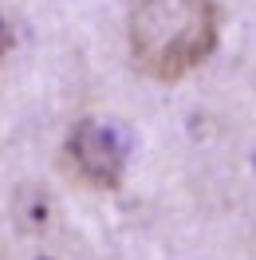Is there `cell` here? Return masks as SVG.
<instances>
[{"mask_svg": "<svg viewBox=\"0 0 256 260\" xmlns=\"http://www.w3.org/2000/svg\"><path fill=\"white\" fill-rule=\"evenodd\" d=\"M130 59L158 83H181L217 51L221 8L213 0H134L126 20Z\"/></svg>", "mask_w": 256, "mask_h": 260, "instance_id": "6da1fadb", "label": "cell"}, {"mask_svg": "<svg viewBox=\"0 0 256 260\" xmlns=\"http://www.w3.org/2000/svg\"><path fill=\"white\" fill-rule=\"evenodd\" d=\"M63 166L71 170L75 181L91 185V189H118L122 174H126V146H122L118 130H111L107 122L79 118L67 130Z\"/></svg>", "mask_w": 256, "mask_h": 260, "instance_id": "7a4b0ae2", "label": "cell"}, {"mask_svg": "<svg viewBox=\"0 0 256 260\" xmlns=\"http://www.w3.org/2000/svg\"><path fill=\"white\" fill-rule=\"evenodd\" d=\"M16 48V32H12V24H8V16L0 12V63L8 59V51Z\"/></svg>", "mask_w": 256, "mask_h": 260, "instance_id": "3957f363", "label": "cell"}]
</instances>
